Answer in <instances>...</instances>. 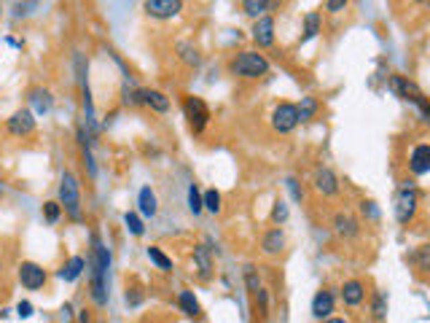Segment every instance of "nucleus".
<instances>
[{
	"instance_id": "f257e3e1",
	"label": "nucleus",
	"mask_w": 430,
	"mask_h": 323,
	"mask_svg": "<svg viewBox=\"0 0 430 323\" xmlns=\"http://www.w3.org/2000/svg\"><path fill=\"white\" fill-rule=\"evenodd\" d=\"M87 267H89V275H92V299L102 307L108 304V269H111V254L108 248L102 245V240L92 234V254L87 258Z\"/></svg>"
},
{
	"instance_id": "f03ea898",
	"label": "nucleus",
	"mask_w": 430,
	"mask_h": 323,
	"mask_svg": "<svg viewBox=\"0 0 430 323\" xmlns=\"http://www.w3.org/2000/svg\"><path fill=\"white\" fill-rule=\"evenodd\" d=\"M390 89L396 92V95L403 100V102H411V105H417V111L422 113V122H430V102L428 97L422 95V89L411 81V78H406V76H390Z\"/></svg>"
},
{
	"instance_id": "7ed1b4c3",
	"label": "nucleus",
	"mask_w": 430,
	"mask_h": 323,
	"mask_svg": "<svg viewBox=\"0 0 430 323\" xmlns=\"http://www.w3.org/2000/svg\"><path fill=\"white\" fill-rule=\"evenodd\" d=\"M229 70L234 76H240V78H264L269 73V60L264 54H258V52H240L231 60Z\"/></svg>"
},
{
	"instance_id": "20e7f679",
	"label": "nucleus",
	"mask_w": 430,
	"mask_h": 323,
	"mask_svg": "<svg viewBox=\"0 0 430 323\" xmlns=\"http://www.w3.org/2000/svg\"><path fill=\"white\" fill-rule=\"evenodd\" d=\"M60 205L67 210V216L73 221H81V186H78V178L65 170L60 181Z\"/></svg>"
},
{
	"instance_id": "39448f33",
	"label": "nucleus",
	"mask_w": 430,
	"mask_h": 323,
	"mask_svg": "<svg viewBox=\"0 0 430 323\" xmlns=\"http://www.w3.org/2000/svg\"><path fill=\"white\" fill-rule=\"evenodd\" d=\"M183 116L185 122H188V129L194 135H202L205 127L210 124V108H207V102L202 97H194V95L183 97Z\"/></svg>"
},
{
	"instance_id": "423d86ee",
	"label": "nucleus",
	"mask_w": 430,
	"mask_h": 323,
	"mask_svg": "<svg viewBox=\"0 0 430 323\" xmlns=\"http://www.w3.org/2000/svg\"><path fill=\"white\" fill-rule=\"evenodd\" d=\"M417 205H420L417 189L411 186V181H403L398 197H396V221H398V224L414 221V216H417Z\"/></svg>"
},
{
	"instance_id": "0eeeda50",
	"label": "nucleus",
	"mask_w": 430,
	"mask_h": 323,
	"mask_svg": "<svg viewBox=\"0 0 430 323\" xmlns=\"http://www.w3.org/2000/svg\"><path fill=\"white\" fill-rule=\"evenodd\" d=\"M299 127V111L293 102H280L275 111H272V129L280 135H288Z\"/></svg>"
},
{
	"instance_id": "6e6552de",
	"label": "nucleus",
	"mask_w": 430,
	"mask_h": 323,
	"mask_svg": "<svg viewBox=\"0 0 430 323\" xmlns=\"http://www.w3.org/2000/svg\"><path fill=\"white\" fill-rule=\"evenodd\" d=\"M46 280H49V275H46V269L41 264H35V261H22L19 264V283L27 291L43 289Z\"/></svg>"
},
{
	"instance_id": "1a4fd4ad",
	"label": "nucleus",
	"mask_w": 430,
	"mask_h": 323,
	"mask_svg": "<svg viewBox=\"0 0 430 323\" xmlns=\"http://www.w3.org/2000/svg\"><path fill=\"white\" fill-rule=\"evenodd\" d=\"M5 129H8L11 135H16V137H27V135L35 132V113H32L30 108L14 111L11 119L5 122Z\"/></svg>"
},
{
	"instance_id": "9d476101",
	"label": "nucleus",
	"mask_w": 430,
	"mask_h": 323,
	"mask_svg": "<svg viewBox=\"0 0 430 323\" xmlns=\"http://www.w3.org/2000/svg\"><path fill=\"white\" fill-rule=\"evenodd\" d=\"M339 296L344 302V307H361L366 302V283L352 278V280H344L341 289H339Z\"/></svg>"
},
{
	"instance_id": "9b49d317",
	"label": "nucleus",
	"mask_w": 430,
	"mask_h": 323,
	"mask_svg": "<svg viewBox=\"0 0 430 323\" xmlns=\"http://www.w3.org/2000/svg\"><path fill=\"white\" fill-rule=\"evenodd\" d=\"M331 226H334V232H337L341 240H352V237L361 234V221H358L350 210H339V213H334Z\"/></svg>"
},
{
	"instance_id": "f8f14e48",
	"label": "nucleus",
	"mask_w": 430,
	"mask_h": 323,
	"mask_svg": "<svg viewBox=\"0 0 430 323\" xmlns=\"http://www.w3.org/2000/svg\"><path fill=\"white\" fill-rule=\"evenodd\" d=\"M334 307H337V299H334V293L328 289H320L315 296H312V318L315 321H328L331 318V313H334Z\"/></svg>"
},
{
	"instance_id": "ddd939ff",
	"label": "nucleus",
	"mask_w": 430,
	"mask_h": 323,
	"mask_svg": "<svg viewBox=\"0 0 430 323\" xmlns=\"http://www.w3.org/2000/svg\"><path fill=\"white\" fill-rule=\"evenodd\" d=\"M250 35H253V41H256L258 49L275 46V19H272V16H261L258 22H253Z\"/></svg>"
},
{
	"instance_id": "4468645a",
	"label": "nucleus",
	"mask_w": 430,
	"mask_h": 323,
	"mask_svg": "<svg viewBox=\"0 0 430 323\" xmlns=\"http://www.w3.org/2000/svg\"><path fill=\"white\" fill-rule=\"evenodd\" d=\"M315 189L323 197H337L339 194V178L331 167H317L315 170Z\"/></svg>"
},
{
	"instance_id": "2eb2a0df",
	"label": "nucleus",
	"mask_w": 430,
	"mask_h": 323,
	"mask_svg": "<svg viewBox=\"0 0 430 323\" xmlns=\"http://www.w3.org/2000/svg\"><path fill=\"white\" fill-rule=\"evenodd\" d=\"M146 11L156 16V19H172L183 11V3L181 0H148L146 3Z\"/></svg>"
},
{
	"instance_id": "dca6fc26",
	"label": "nucleus",
	"mask_w": 430,
	"mask_h": 323,
	"mask_svg": "<svg viewBox=\"0 0 430 323\" xmlns=\"http://www.w3.org/2000/svg\"><path fill=\"white\" fill-rule=\"evenodd\" d=\"M409 170L411 175H428L430 172V143H420L409 154Z\"/></svg>"
},
{
	"instance_id": "f3484780",
	"label": "nucleus",
	"mask_w": 430,
	"mask_h": 323,
	"mask_svg": "<svg viewBox=\"0 0 430 323\" xmlns=\"http://www.w3.org/2000/svg\"><path fill=\"white\" fill-rule=\"evenodd\" d=\"M261 251H264L267 256H280V254L285 251V232H282V226L269 229V232L261 237Z\"/></svg>"
},
{
	"instance_id": "a211bd4d",
	"label": "nucleus",
	"mask_w": 430,
	"mask_h": 323,
	"mask_svg": "<svg viewBox=\"0 0 430 323\" xmlns=\"http://www.w3.org/2000/svg\"><path fill=\"white\" fill-rule=\"evenodd\" d=\"M140 105H148L156 113H167L170 111V97L159 89H140Z\"/></svg>"
},
{
	"instance_id": "6ab92c4d",
	"label": "nucleus",
	"mask_w": 430,
	"mask_h": 323,
	"mask_svg": "<svg viewBox=\"0 0 430 323\" xmlns=\"http://www.w3.org/2000/svg\"><path fill=\"white\" fill-rule=\"evenodd\" d=\"M87 269V261L81 256H70L65 264H62L60 269H57V278L65 280V283H73V280H78L81 278V272Z\"/></svg>"
},
{
	"instance_id": "aec40b11",
	"label": "nucleus",
	"mask_w": 430,
	"mask_h": 323,
	"mask_svg": "<svg viewBox=\"0 0 430 323\" xmlns=\"http://www.w3.org/2000/svg\"><path fill=\"white\" fill-rule=\"evenodd\" d=\"M194 261L199 267V278L202 280H210L213 278V256H210V248L207 245H196L194 248Z\"/></svg>"
},
{
	"instance_id": "412c9836",
	"label": "nucleus",
	"mask_w": 430,
	"mask_h": 323,
	"mask_svg": "<svg viewBox=\"0 0 430 323\" xmlns=\"http://www.w3.org/2000/svg\"><path fill=\"white\" fill-rule=\"evenodd\" d=\"M137 208H140V213L146 216V219H154L156 210H159V205H156V194L151 186H143L140 194H137Z\"/></svg>"
},
{
	"instance_id": "4be33fe9",
	"label": "nucleus",
	"mask_w": 430,
	"mask_h": 323,
	"mask_svg": "<svg viewBox=\"0 0 430 323\" xmlns=\"http://www.w3.org/2000/svg\"><path fill=\"white\" fill-rule=\"evenodd\" d=\"M387 310H390V296H387V291H374V299H371V318H374V321H385V318H387Z\"/></svg>"
},
{
	"instance_id": "5701e85b",
	"label": "nucleus",
	"mask_w": 430,
	"mask_h": 323,
	"mask_svg": "<svg viewBox=\"0 0 430 323\" xmlns=\"http://www.w3.org/2000/svg\"><path fill=\"white\" fill-rule=\"evenodd\" d=\"M296 111H299V124H304V122H312L315 116H317V111H320V102H317V97H302V102L296 105Z\"/></svg>"
},
{
	"instance_id": "b1692460",
	"label": "nucleus",
	"mask_w": 430,
	"mask_h": 323,
	"mask_svg": "<svg viewBox=\"0 0 430 323\" xmlns=\"http://www.w3.org/2000/svg\"><path fill=\"white\" fill-rule=\"evenodd\" d=\"M178 304H181V310H183L188 318H199V315H202V307H199L196 296H194L188 289H183L181 293H178Z\"/></svg>"
},
{
	"instance_id": "393cba45",
	"label": "nucleus",
	"mask_w": 430,
	"mask_h": 323,
	"mask_svg": "<svg viewBox=\"0 0 430 323\" xmlns=\"http://www.w3.org/2000/svg\"><path fill=\"white\" fill-rule=\"evenodd\" d=\"M269 8H272L269 0H245V3H242V11H245L250 19H256V22H258L261 16H267Z\"/></svg>"
},
{
	"instance_id": "a878e982",
	"label": "nucleus",
	"mask_w": 430,
	"mask_h": 323,
	"mask_svg": "<svg viewBox=\"0 0 430 323\" xmlns=\"http://www.w3.org/2000/svg\"><path fill=\"white\" fill-rule=\"evenodd\" d=\"M146 256L154 261L156 267L161 269V272H172V258L170 256H164V251L161 248H156V245H148L146 248Z\"/></svg>"
},
{
	"instance_id": "bb28decb",
	"label": "nucleus",
	"mask_w": 430,
	"mask_h": 323,
	"mask_svg": "<svg viewBox=\"0 0 430 323\" xmlns=\"http://www.w3.org/2000/svg\"><path fill=\"white\" fill-rule=\"evenodd\" d=\"M30 102L35 105V113H49L52 111V95L46 89H35L30 95Z\"/></svg>"
},
{
	"instance_id": "cd10ccee",
	"label": "nucleus",
	"mask_w": 430,
	"mask_h": 323,
	"mask_svg": "<svg viewBox=\"0 0 430 323\" xmlns=\"http://www.w3.org/2000/svg\"><path fill=\"white\" fill-rule=\"evenodd\" d=\"M220 202H223V197H220L218 189H207V192L202 194V205H205V210H210V213H215V216L223 210Z\"/></svg>"
},
{
	"instance_id": "c85d7f7f",
	"label": "nucleus",
	"mask_w": 430,
	"mask_h": 323,
	"mask_svg": "<svg viewBox=\"0 0 430 323\" xmlns=\"http://www.w3.org/2000/svg\"><path fill=\"white\" fill-rule=\"evenodd\" d=\"M317 32H320V14L317 11H309L307 16H304V35H302V41L307 43Z\"/></svg>"
},
{
	"instance_id": "c756f323",
	"label": "nucleus",
	"mask_w": 430,
	"mask_h": 323,
	"mask_svg": "<svg viewBox=\"0 0 430 323\" xmlns=\"http://www.w3.org/2000/svg\"><path fill=\"white\" fill-rule=\"evenodd\" d=\"M411 261H414V267H417L420 272H430V243L420 245V248L414 251Z\"/></svg>"
},
{
	"instance_id": "7c9ffc66",
	"label": "nucleus",
	"mask_w": 430,
	"mask_h": 323,
	"mask_svg": "<svg viewBox=\"0 0 430 323\" xmlns=\"http://www.w3.org/2000/svg\"><path fill=\"white\" fill-rule=\"evenodd\" d=\"M188 210H191L194 216L205 210V205H202V192H199V186H196V183H191V186H188Z\"/></svg>"
},
{
	"instance_id": "2f4dec72",
	"label": "nucleus",
	"mask_w": 430,
	"mask_h": 323,
	"mask_svg": "<svg viewBox=\"0 0 430 323\" xmlns=\"http://www.w3.org/2000/svg\"><path fill=\"white\" fill-rule=\"evenodd\" d=\"M178 52H181V60H183L185 65H194V67L199 65V52H196V49H194L188 41L178 43Z\"/></svg>"
},
{
	"instance_id": "473e14b6",
	"label": "nucleus",
	"mask_w": 430,
	"mask_h": 323,
	"mask_svg": "<svg viewBox=\"0 0 430 323\" xmlns=\"http://www.w3.org/2000/svg\"><path fill=\"white\" fill-rule=\"evenodd\" d=\"M124 224H126V229H129L135 237H140V234L146 232V226H143V221H140L137 213H124Z\"/></svg>"
},
{
	"instance_id": "72a5a7b5",
	"label": "nucleus",
	"mask_w": 430,
	"mask_h": 323,
	"mask_svg": "<svg viewBox=\"0 0 430 323\" xmlns=\"http://www.w3.org/2000/svg\"><path fill=\"white\" fill-rule=\"evenodd\" d=\"M272 221L275 226H282L288 221V205H285V199H275V208H272Z\"/></svg>"
},
{
	"instance_id": "f704fd0d",
	"label": "nucleus",
	"mask_w": 430,
	"mask_h": 323,
	"mask_svg": "<svg viewBox=\"0 0 430 323\" xmlns=\"http://www.w3.org/2000/svg\"><path fill=\"white\" fill-rule=\"evenodd\" d=\"M43 216H46V221H49V224H57V221H60V216H62V205L60 202H54V199H52V202H46V205H43Z\"/></svg>"
},
{
	"instance_id": "c9c22d12",
	"label": "nucleus",
	"mask_w": 430,
	"mask_h": 323,
	"mask_svg": "<svg viewBox=\"0 0 430 323\" xmlns=\"http://www.w3.org/2000/svg\"><path fill=\"white\" fill-rule=\"evenodd\" d=\"M245 283H247V291H250L253 296L264 289L261 280H258V275H256V267H245Z\"/></svg>"
},
{
	"instance_id": "e433bc0d",
	"label": "nucleus",
	"mask_w": 430,
	"mask_h": 323,
	"mask_svg": "<svg viewBox=\"0 0 430 323\" xmlns=\"http://www.w3.org/2000/svg\"><path fill=\"white\" fill-rule=\"evenodd\" d=\"M361 210H363V216L371 219V221H376V219H379V208H376V202H374V199H363V202H361Z\"/></svg>"
},
{
	"instance_id": "4c0bfd02",
	"label": "nucleus",
	"mask_w": 430,
	"mask_h": 323,
	"mask_svg": "<svg viewBox=\"0 0 430 323\" xmlns=\"http://www.w3.org/2000/svg\"><path fill=\"white\" fill-rule=\"evenodd\" d=\"M285 186H288V192H291V197H293V202H302V199H304V189L299 186V181H296V178H288V181H285Z\"/></svg>"
},
{
	"instance_id": "58836bf2",
	"label": "nucleus",
	"mask_w": 430,
	"mask_h": 323,
	"mask_svg": "<svg viewBox=\"0 0 430 323\" xmlns=\"http://www.w3.org/2000/svg\"><path fill=\"white\" fill-rule=\"evenodd\" d=\"M323 8H326V11H331V14L347 11V0H326V3H323Z\"/></svg>"
},
{
	"instance_id": "ea45409f",
	"label": "nucleus",
	"mask_w": 430,
	"mask_h": 323,
	"mask_svg": "<svg viewBox=\"0 0 430 323\" xmlns=\"http://www.w3.org/2000/svg\"><path fill=\"white\" fill-rule=\"evenodd\" d=\"M16 315H19V318H30V315H32V304H30V302H19V304H16Z\"/></svg>"
},
{
	"instance_id": "a19ab883",
	"label": "nucleus",
	"mask_w": 430,
	"mask_h": 323,
	"mask_svg": "<svg viewBox=\"0 0 430 323\" xmlns=\"http://www.w3.org/2000/svg\"><path fill=\"white\" fill-rule=\"evenodd\" d=\"M256 299H258V304H261V313H267V310H269V293H267V289L258 291Z\"/></svg>"
},
{
	"instance_id": "79ce46f5",
	"label": "nucleus",
	"mask_w": 430,
	"mask_h": 323,
	"mask_svg": "<svg viewBox=\"0 0 430 323\" xmlns=\"http://www.w3.org/2000/svg\"><path fill=\"white\" fill-rule=\"evenodd\" d=\"M78 323H92V315H89V310H81V313H78Z\"/></svg>"
},
{
	"instance_id": "37998d69",
	"label": "nucleus",
	"mask_w": 430,
	"mask_h": 323,
	"mask_svg": "<svg viewBox=\"0 0 430 323\" xmlns=\"http://www.w3.org/2000/svg\"><path fill=\"white\" fill-rule=\"evenodd\" d=\"M323 323H350V321H344V318H328V321H323Z\"/></svg>"
},
{
	"instance_id": "c03bdc74",
	"label": "nucleus",
	"mask_w": 430,
	"mask_h": 323,
	"mask_svg": "<svg viewBox=\"0 0 430 323\" xmlns=\"http://www.w3.org/2000/svg\"><path fill=\"white\" fill-rule=\"evenodd\" d=\"M0 194H3V183H0Z\"/></svg>"
}]
</instances>
